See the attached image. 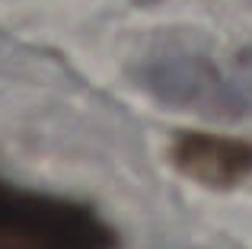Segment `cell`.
Instances as JSON below:
<instances>
[{"instance_id":"1","label":"cell","mask_w":252,"mask_h":249,"mask_svg":"<svg viewBox=\"0 0 252 249\" xmlns=\"http://www.w3.org/2000/svg\"><path fill=\"white\" fill-rule=\"evenodd\" d=\"M112 230L86 205L0 179V249H112Z\"/></svg>"},{"instance_id":"2","label":"cell","mask_w":252,"mask_h":249,"mask_svg":"<svg viewBox=\"0 0 252 249\" xmlns=\"http://www.w3.org/2000/svg\"><path fill=\"white\" fill-rule=\"evenodd\" d=\"M141 83L160 102L208 119H240L246 115L249 102L208 58L176 51V55L150 58L141 67Z\"/></svg>"},{"instance_id":"3","label":"cell","mask_w":252,"mask_h":249,"mask_svg":"<svg viewBox=\"0 0 252 249\" xmlns=\"http://www.w3.org/2000/svg\"><path fill=\"white\" fill-rule=\"evenodd\" d=\"M172 160L185 176L208 186H233L252 169V144L240 137L185 131L172 144Z\"/></svg>"},{"instance_id":"4","label":"cell","mask_w":252,"mask_h":249,"mask_svg":"<svg viewBox=\"0 0 252 249\" xmlns=\"http://www.w3.org/2000/svg\"><path fill=\"white\" fill-rule=\"evenodd\" d=\"M240 70H243V77L252 83V48L246 51H240Z\"/></svg>"},{"instance_id":"5","label":"cell","mask_w":252,"mask_h":249,"mask_svg":"<svg viewBox=\"0 0 252 249\" xmlns=\"http://www.w3.org/2000/svg\"><path fill=\"white\" fill-rule=\"evenodd\" d=\"M249 3H252V0H249Z\"/></svg>"}]
</instances>
